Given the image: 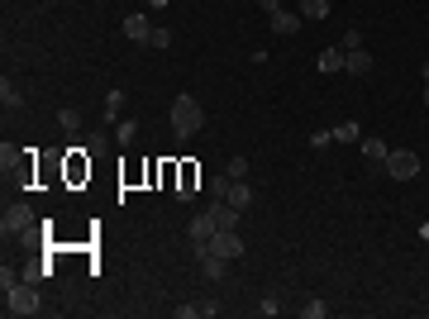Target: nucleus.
I'll return each mask as SVG.
<instances>
[{
    "label": "nucleus",
    "mask_w": 429,
    "mask_h": 319,
    "mask_svg": "<svg viewBox=\"0 0 429 319\" xmlns=\"http://www.w3.org/2000/svg\"><path fill=\"white\" fill-rule=\"evenodd\" d=\"M201 124H205V110H201V101L182 91V96L172 101V133H177V138H191V133H201Z\"/></svg>",
    "instance_id": "f257e3e1"
},
{
    "label": "nucleus",
    "mask_w": 429,
    "mask_h": 319,
    "mask_svg": "<svg viewBox=\"0 0 429 319\" xmlns=\"http://www.w3.org/2000/svg\"><path fill=\"white\" fill-rule=\"evenodd\" d=\"M5 239H29L34 234V224H38V214H34V205H24V200H15V205H5Z\"/></svg>",
    "instance_id": "f03ea898"
},
{
    "label": "nucleus",
    "mask_w": 429,
    "mask_h": 319,
    "mask_svg": "<svg viewBox=\"0 0 429 319\" xmlns=\"http://www.w3.org/2000/svg\"><path fill=\"white\" fill-rule=\"evenodd\" d=\"M43 305H38V291L29 286V281H20V286H10L5 291V315H20V319H29V315H38Z\"/></svg>",
    "instance_id": "7ed1b4c3"
},
{
    "label": "nucleus",
    "mask_w": 429,
    "mask_h": 319,
    "mask_svg": "<svg viewBox=\"0 0 429 319\" xmlns=\"http://www.w3.org/2000/svg\"><path fill=\"white\" fill-rule=\"evenodd\" d=\"M381 172H391V181H415V177H420V153H410V148H391Z\"/></svg>",
    "instance_id": "20e7f679"
},
{
    "label": "nucleus",
    "mask_w": 429,
    "mask_h": 319,
    "mask_svg": "<svg viewBox=\"0 0 429 319\" xmlns=\"http://www.w3.org/2000/svg\"><path fill=\"white\" fill-rule=\"evenodd\" d=\"M219 234V224L210 219V210H201L196 219L187 224V239H191V248H210V239Z\"/></svg>",
    "instance_id": "39448f33"
},
{
    "label": "nucleus",
    "mask_w": 429,
    "mask_h": 319,
    "mask_svg": "<svg viewBox=\"0 0 429 319\" xmlns=\"http://www.w3.org/2000/svg\"><path fill=\"white\" fill-rule=\"evenodd\" d=\"M210 248L219 253V258L234 262V258H243V234H239V229H219V234L210 239Z\"/></svg>",
    "instance_id": "423d86ee"
},
{
    "label": "nucleus",
    "mask_w": 429,
    "mask_h": 319,
    "mask_svg": "<svg viewBox=\"0 0 429 319\" xmlns=\"http://www.w3.org/2000/svg\"><path fill=\"white\" fill-rule=\"evenodd\" d=\"M372 53H368V48H349V53H344V72H349V77H372Z\"/></svg>",
    "instance_id": "0eeeda50"
},
{
    "label": "nucleus",
    "mask_w": 429,
    "mask_h": 319,
    "mask_svg": "<svg viewBox=\"0 0 429 319\" xmlns=\"http://www.w3.org/2000/svg\"><path fill=\"white\" fill-rule=\"evenodd\" d=\"M272 20V34H282V38H291V34H300V10H277V15H268Z\"/></svg>",
    "instance_id": "6e6552de"
},
{
    "label": "nucleus",
    "mask_w": 429,
    "mask_h": 319,
    "mask_svg": "<svg viewBox=\"0 0 429 319\" xmlns=\"http://www.w3.org/2000/svg\"><path fill=\"white\" fill-rule=\"evenodd\" d=\"M196 258H201V272H205V281H219V276H224V267H229V258H219L214 248H196Z\"/></svg>",
    "instance_id": "1a4fd4ad"
},
{
    "label": "nucleus",
    "mask_w": 429,
    "mask_h": 319,
    "mask_svg": "<svg viewBox=\"0 0 429 319\" xmlns=\"http://www.w3.org/2000/svg\"><path fill=\"white\" fill-rule=\"evenodd\" d=\"M148 34H153L148 15H124V38H134V43H148Z\"/></svg>",
    "instance_id": "9d476101"
},
{
    "label": "nucleus",
    "mask_w": 429,
    "mask_h": 319,
    "mask_svg": "<svg viewBox=\"0 0 429 319\" xmlns=\"http://www.w3.org/2000/svg\"><path fill=\"white\" fill-rule=\"evenodd\" d=\"M386 153H391V148H386L381 138H363V158L372 162V167H386Z\"/></svg>",
    "instance_id": "9b49d317"
},
{
    "label": "nucleus",
    "mask_w": 429,
    "mask_h": 319,
    "mask_svg": "<svg viewBox=\"0 0 429 319\" xmlns=\"http://www.w3.org/2000/svg\"><path fill=\"white\" fill-rule=\"evenodd\" d=\"M224 200H229V205H234V210H248V205H253V191H248V181H234V186H229V195H224Z\"/></svg>",
    "instance_id": "f8f14e48"
},
{
    "label": "nucleus",
    "mask_w": 429,
    "mask_h": 319,
    "mask_svg": "<svg viewBox=\"0 0 429 319\" xmlns=\"http://www.w3.org/2000/svg\"><path fill=\"white\" fill-rule=\"evenodd\" d=\"M101 119H110V124L124 119V91H110V96H106V114H101Z\"/></svg>",
    "instance_id": "ddd939ff"
},
{
    "label": "nucleus",
    "mask_w": 429,
    "mask_h": 319,
    "mask_svg": "<svg viewBox=\"0 0 429 319\" xmlns=\"http://www.w3.org/2000/svg\"><path fill=\"white\" fill-rule=\"evenodd\" d=\"M143 48H158V53H167V48H172V29H167V24H153V34H148V43H143Z\"/></svg>",
    "instance_id": "4468645a"
},
{
    "label": "nucleus",
    "mask_w": 429,
    "mask_h": 319,
    "mask_svg": "<svg viewBox=\"0 0 429 319\" xmlns=\"http://www.w3.org/2000/svg\"><path fill=\"white\" fill-rule=\"evenodd\" d=\"M0 105H5V110H20V105H24V96H20V86H15V81H0Z\"/></svg>",
    "instance_id": "2eb2a0df"
},
{
    "label": "nucleus",
    "mask_w": 429,
    "mask_h": 319,
    "mask_svg": "<svg viewBox=\"0 0 429 319\" xmlns=\"http://www.w3.org/2000/svg\"><path fill=\"white\" fill-rule=\"evenodd\" d=\"M300 20H329V0H300Z\"/></svg>",
    "instance_id": "dca6fc26"
},
{
    "label": "nucleus",
    "mask_w": 429,
    "mask_h": 319,
    "mask_svg": "<svg viewBox=\"0 0 429 319\" xmlns=\"http://www.w3.org/2000/svg\"><path fill=\"white\" fill-rule=\"evenodd\" d=\"M134 138H138V124H134V119H119V124H115V143H119V148H129Z\"/></svg>",
    "instance_id": "f3484780"
},
{
    "label": "nucleus",
    "mask_w": 429,
    "mask_h": 319,
    "mask_svg": "<svg viewBox=\"0 0 429 319\" xmlns=\"http://www.w3.org/2000/svg\"><path fill=\"white\" fill-rule=\"evenodd\" d=\"M320 72H344V48H324L320 53Z\"/></svg>",
    "instance_id": "a211bd4d"
},
{
    "label": "nucleus",
    "mask_w": 429,
    "mask_h": 319,
    "mask_svg": "<svg viewBox=\"0 0 429 319\" xmlns=\"http://www.w3.org/2000/svg\"><path fill=\"white\" fill-rule=\"evenodd\" d=\"M57 124H62V129H67V133H81V110L62 105V110H57Z\"/></svg>",
    "instance_id": "6ab92c4d"
},
{
    "label": "nucleus",
    "mask_w": 429,
    "mask_h": 319,
    "mask_svg": "<svg viewBox=\"0 0 429 319\" xmlns=\"http://www.w3.org/2000/svg\"><path fill=\"white\" fill-rule=\"evenodd\" d=\"M229 186H234V177H229V172L210 177V200H224V195H229Z\"/></svg>",
    "instance_id": "aec40b11"
},
{
    "label": "nucleus",
    "mask_w": 429,
    "mask_h": 319,
    "mask_svg": "<svg viewBox=\"0 0 429 319\" xmlns=\"http://www.w3.org/2000/svg\"><path fill=\"white\" fill-rule=\"evenodd\" d=\"M334 143H363V129H358V124H339V129H334Z\"/></svg>",
    "instance_id": "412c9836"
},
{
    "label": "nucleus",
    "mask_w": 429,
    "mask_h": 319,
    "mask_svg": "<svg viewBox=\"0 0 429 319\" xmlns=\"http://www.w3.org/2000/svg\"><path fill=\"white\" fill-rule=\"evenodd\" d=\"M106 148H110V138H106L101 129H91V133H86V148H81V153L91 158V153H106Z\"/></svg>",
    "instance_id": "4be33fe9"
},
{
    "label": "nucleus",
    "mask_w": 429,
    "mask_h": 319,
    "mask_svg": "<svg viewBox=\"0 0 429 319\" xmlns=\"http://www.w3.org/2000/svg\"><path fill=\"white\" fill-rule=\"evenodd\" d=\"M224 172H229V177H234V181H248V158H229V167H224Z\"/></svg>",
    "instance_id": "5701e85b"
},
{
    "label": "nucleus",
    "mask_w": 429,
    "mask_h": 319,
    "mask_svg": "<svg viewBox=\"0 0 429 319\" xmlns=\"http://www.w3.org/2000/svg\"><path fill=\"white\" fill-rule=\"evenodd\" d=\"M300 315H305V319H324V315H329V305H324V300H305Z\"/></svg>",
    "instance_id": "b1692460"
},
{
    "label": "nucleus",
    "mask_w": 429,
    "mask_h": 319,
    "mask_svg": "<svg viewBox=\"0 0 429 319\" xmlns=\"http://www.w3.org/2000/svg\"><path fill=\"white\" fill-rule=\"evenodd\" d=\"M20 281H24V272H15V267L0 272V291H10V286H20Z\"/></svg>",
    "instance_id": "393cba45"
},
{
    "label": "nucleus",
    "mask_w": 429,
    "mask_h": 319,
    "mask_svg": "<svg viewBox=\"0 0 429 319\" xmlns=\"http://www.w3.org/2000/svg\"><path fill=\"white\" fill-rule=\"evenodd\" d=\"M43 276H48V267H43V262H34V267H24V281H29V286H38V281H43Z\"/></svg>",
    "instance_id": "a878e982"
},
{
    "label": "nucleus",
    "mask_w": 429,
    "mask_h": 319,
    "mask_svg": "<svg viewBox=\"0 0 429 319\" xmlns=\"http://www.w3.org/2000/svg\"><path fill=\"white\" fill-rule=\"evenodd\" d=\"M334 143V129H315L310 133V148H329Z\"/></svg>",
    "instance_id": "bb28decb"
},
{
    "label": "nucleus",
    "mask_w": 429,
    "mask_h": 319,
    "mask_svg": "<svg viewBox=\"0 0 429 319\" xmlns=\"http://www.w3.org/2000/svg\"><path fill=\"white\" fill-rule=\"evenodd\" d=\"M339 48H344V53H349V48H363V34H358V29H349V34H344V43H339Z\"/></svg>",
    "instance_id": "cd10ccee"
},
{
    "label": "nucleus",
    "mask_w": 429,
    "mask_h": 319,
    "mask_svg": "<svg viewBox=\"0 0 429 319\" xmlns=\"http://www.w3.org/2000/svg\"><path fill=\"white\" fill-rule=\"evenodd\" d=\"M258 310H263V315H282V300H277V295H268V300H263Z\"/></svg>",
    "instance_id": "c85d7f7f"
},
{
    "label": "nucleus",
    "mask_w": 429,
    "mask_h": 319,
    "mask_svg": "<svg viewBox=\"0 0 429 319\" xmlns=\"http://www.w3.org/2000/svg\"><path fill=\"white\" fill-rule=\"evenodd\" d=\"M258 5H263L268 15H277V10H282V0H258Z\"/></svg>",
    "instance_id": "c756f323"
},
{
    "label": "nucleus",
    "mask_w": 429,
    "mask_h": 319,
    "mask_svg": "<svg viewBox=\"0 0 429 319\" xmlns=\"http://www.w3.org/2000/svg\"><path fill=\"white\" fill-rule=\"evenodd\" d=\"M420 77H425V105H429V62H425V72H420Z\"/></svg>",
    "instance_id": "7c9ffc66"
},
{
    "label": "nucleus",
    "mask_w": 429,
    "mask_h": 319,
    "mask_svg": "<svg viewBox=\"0 0 429 319\" xmlns=\"http://www.w3.org/2000/svg\"><path fill=\"white\" fill-rule=\"evenodd\" d=\"M148 5H153V10H167V5H172V0H148Z\"/></svg>",
    "instance_id": "2f4dec72"
}]
</instances>
